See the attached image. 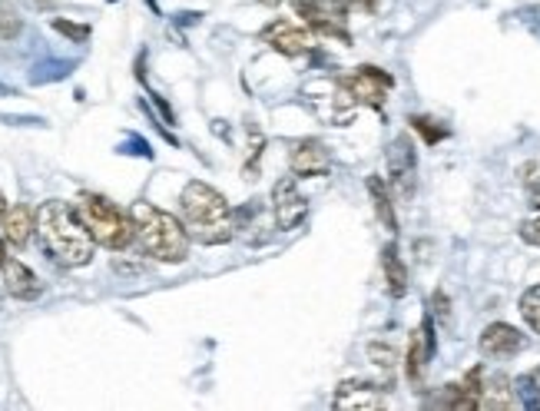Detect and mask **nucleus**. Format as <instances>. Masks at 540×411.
Instances as JSON below:
<instances>
[{
    "mask_svg": "<svg viewBox=\"0 0 540 411\" xmlns=\"http://www.w3.org/2000/svg\"><path fill=\"white\" fill-rule=\"evenodd\" d=\"M37 232L44 249L50 252V259L66 266V269H80L90 266L97 239L90 236V229L83 226V219L76 213V206L50 199L37 209Z\"/></svg>",
    "mask_w": 540,
    "mask_h": 411,
    "instance_id": "nucleus-1",
    "label": "nucleus"
},
{
    "mask_svg": "<svg viewBox=\"0 0 540 411\" xmlns=\"http://www.w3.org/2000/svg\"><path fill=\"white\" fill-rule=\"evenodd\" d=\"M179 209H183V226L189 239L203 242V246H222L232 239V213H229L226 196L213 189L203 179L186 183L183 196H179Z\"/></svg>",
    "mask_w": 540,
    "mask_h": 411,
    "instance_id": "nucleus-2",
    "label": "nucleus"
},
{
    "mask_svg": "<svg viewBox=\"0 0 540 411\" xmlns=\"http://www.w3.org/2000/svg\"><path fill=\"white\" fill-rule=\"evenodd\" d=\"M133 229L140 249L156 262H186L189 256V232L173 213L152 203H136L130 209Z\"/></svg>",
    "mask_w": 540,
    "mask_h": 411,
    "instance_id": "nucleus-3",
    "label": "nucleus"
},
{
    "mask_svg": "<svg viewBox=\"0 0 540 411\" xmlns=\"http://www.w3.org/2000/svg\"><path fill=\"white\" fill-rule=\"evenodd\" d=\"M76 213L83 219V226L90 229V236L97 239L100 246H107V249H126L133 239H136L133 219L126 213H119L107 196L83 193L76 199Z\"/></svg>",
    "mask_w": 540,
    "mask_h": 411,
    "instance_id": "nucleus-4",
    "label": "nucleus"
},
{
    "mask_svg": "<svg viewBox=\"0 0 540 411\" xmlns=\"http://www.w3.org/2000/svg\"><path fill=\"white\" fill-rule=\"evenodd\" d=\"M302 97L325 127H348L355 119L358 100L348 90L345 80H338V76H315V80H309L302 87Z\"/></svg>",
    "mask_w": 540,
    "mask_h": 411,
    "instance_id": "nucleus-5",
    "label": "nucleus"
},
{
    "mask_svg": "<svg viewBox=\"0 0 540 411\" xmlns=\"http://www.w3.org/2000/svg\"><path fill=\"white\" fill-rule=\"evenodd\" d=\"M295 13L309 23V31L322 37H338L348 44V4L345 0H292Z\"/></svg>",
    "mask_w": 540,
    "mask_h": 411,
    "instance_id": "nucleus-6",
    "label": "nucleus"
},
{
    "mask_svg": "<svg viewBox=\"0 0 540 411\" xmlns=\"http://www.w3.org/2000/svg\"><path fill=\"white\" fill-rule=\"evenodd\" d=\"M388 183L395 186V193L408 199L414 193V176H418V156H414V143L411 136H395L388 146Z\"/></svg>",
    "mask_w": 540,
    "mask_h": 411,
    "instance_id": "nucleus-7",
    "label": "nucleus"
},
{
    "mask_svg": "<svg viewBox=\"0 0 540 411\" xmlns=\"http://www.w3.org/2000/svg\"><path fill=\"white\" fill-rule=\"evenodd\" d=\"M259 40L282 57H302L312 50V31H305V27H299L292 21H282V17L262 27Z\"/></svg>",
    "mask_w": 540,
    "mask_h": 411,
    "instance_id": "nucleus-8",
    "label": "nucleus"
},
{
    "mask_svg": "<svg viewBox=\"0 0 540 411\" xmlns=\"http://www.w3.org/2000/svg\"><path fill=\"white\" fill-rule=\"evenodd\" d=\"M272 209H275V223H279L282 232H292V229H299L305 223L309 203L299 193L292 176H285V179H279V183L272 186Z\"/></svg>",
    "mask_w": 540,
    "mask_h": 411,
    "instance_id": "nucleus-9",
    "label": "nucleus"
},
{
    "mask_svg": "<svg viewBox=\"0 0 540 411\" xmlns=\"http://www.w3.org/2000/svg\"><path fill=\"white\" fill-rule=\"evenodd\" d=\"M348 90L355 93L358 103H365V107H375L381 109L385 107V100H388V90L395 87V80H391V74H385V70H379V66H358L355 74L345 76Z\"/></svg>",
    "mask_w": 540,
    "mask_h": 411,
    "instance_id": "nucleus-10",
    "label": "nucleus"
},
{
    "mask_svg": "<svg viewBox=\"0 0 540 411\" xmlns=\"http://www.w3.org/2000/svg\"><path fill=\"white\" fill-rule=\"evenodd\" d=\"M295 176H325L332 170V153L322 140H299L289 156Z\"/></svg>",
    "mask_w": 540,
    "mask_h": 411,
    "instance_id": "nucleus-11",
    "label": "nucleus"
},
{
    "mask_svg": "<svg viewBox=\"0 0 540 411\" xmlns=\"http://www.w3.org/2000/svg\"><path fill=\"white\" fill-rule=\"evenodd\" d=\"M332 405L342 411H379L385 408V395H381V389L368 385V381H345V385L335 389Z\"/></svg>",
    "mask_w": 540,
    "mask_h": 411,
    "instance_id": "nucleus-12",
    "label": "nucleus"
},
{
    "mask_svg": "<svg viewBox=\"0 0 540 411\" xmlns=\"http://www.w3.org/2000/svg\"><path fill=\"white\" fill-rule=\"evenodd\" d=\"M477 345H481V352H484L487 358H510L524 348V336L508 322H491L484 332H481V342H477Z\"/></svg>",
    "mask_w": 540,
    "mask_h": 411,
    "instance_id": "nucleus-13",
    "label": "nucleus"
},
{
    "mask_svg": "<svg viewBox=\"0 0 540 411\" xmlns=\"http://www.w3.org/2000/svg\"><path fill=\"white\" fill-rule=\"evenodd\" d=\"M434 355V322L431 315H424V322L418 325V332L411 336L408 345V379L411 381H422L424 379V368Z\"/></svg>",
    "mask_w": 540,
    "mask_h": 411,
    "instance_id": "nucleus-14",
    "label": "nucleus"
},
{
    "mask_svg": "<svg viewBox=\"0 0 540 411\" xmlns=\"http://www.w3.org/2000/svg\"><path fill=\"white\" fill-rule=\"evenodd\" d=\"M477 408H487V411L518 408V391H514V381L504 379V375H491L487 381H481V398H477Z\"/></svg>",
    "mask_w": 540,
    "mask_h": 411,
    "instance_id": "nucleus-15",
    "label": "nucleus"
},
{
    "mask_svg": "<svg viewBox=\"0 0 540 411\" xmlns=\"http://www.w3.org/2000/svg\"><path fill=\"white\" fill-rule=\"evenodd\" d=\"M4 285H7V293H11L13 299H21V302H33V299L40 295V279L33 275V269H27V266L17 259H7V266H4Z\"/></svg>",
    "mask_w": 540,
    "mask_h": 411,
    "instance_id": "nucleus-16",
    "label": "nucleus"
},
{
    "mask_svg": "<svg viewBox=\"0 0 540 411\" xmlns=\"http://www.w3.org/2000/svg\"><path fill=\"white\" fill-rule=\"evenodd\" d=\"M0 229H4V239H7L11 246L23 249V246L30 242L33 229H37V216H33L30 206L17 203V206H11V209H7V216H4V226H0Z\"/></svg>",
    "mask_w": 540,
    "mask_h": 411,
    "instance_id": "nucleus-17",
    "label": "nucleus"
},
{
    "mask_svg": "<svg viewBox=\"0 0 540 411\" xmlns=\"http://www.w3.org/2000/svg\"><path fill=\"white\" fill-rule=\"evenodd\" d=\"M381 266H385V285H388V295L391 299H401V295L408 293V269H405V262H401L395 242L385 246V252H381Z\"/></svg>",
    "mask_w": 540,
    "mask_h": 411,
    "instance_id": "nucleus-18",
    "label": "nucleus"
},
{
    "mask_svg": "<svg viewBox=\"0 0 540 411\" xmlns=\"http://www.w3.org/2000/svg\"><path fill=\"white\" fill-rule=\"evenodd\" d=\"M368 193H371V203H375V213H379L381 226L388 229V232H395L398 229V216H395V206H391V193L388 186L381 183L379 176H368Z\"/></svg>",
    "mask_w": 540,
    "mask_h": 411,
    "instance_id": "nucleus-19",
    "label": "nucleus"
},
{
    "mask_svg": "<svg viewBox=\"0 0 540 411\" xmlns=\"http://www.w3.org/2000/svg\"><path fill=\"white\" fill-rule=\"evenodd\" d=\"M514 391H518V405L530 411H540V365L524 372L518 381H514Z\"/></svg>",
    "mask_w": 540,
    "mask_h": 411,
    "instance_id": "nucleus-20",
    "label": "nucleus"
},
{
    "mask_svg": "<svg viewBox=\"0 0 540 411\" xmlns=\"http://www.w3.org/2000/svg\"><path fill=\"white\" fill-rule=\"evenodd\" d=\"M441 408H461V411H471L477 408V395L467 389L465 381H454V385H444L441 389V398H438Z\"/></svg>",
    "mask_w": 540,
    "mask_h": 411,
    "instance_id": "nucleus-21",
    "label": "nucleus"
},
{
    "mask_svg": "<svg viewBox=\"0 0 540 411\" xmlns=\"http://www.w3.org/2000/svg\"><path fill=\"white\" fill-rule=\"evenodd\" d=\"M520 315H524V322L540 336V285H530L527 293L520 295Z\"/></svg>",
    "mask_w": 540,
    "mask_h": 411,
    "instance_id": "nucleus-22",
    "label": "nucleus"
},
{
    "mask_svg": "<svg viewBox=\"0 0 540 411\" xmlns=\"http://www.w3.org/2000/svg\"><path fill=\"white\" fill-rule=\"evenodd\" d=\"M21 27H23L21 13L13 11L11 4H0V40H13L21 33Z\"/></svg>",
    "mask_w": 540,
    "mask_h": 411,
    "instance_id": "nucleus-23",
    "label": "nucleus"
},
{
    "mask_svg": "<svg viewBox=\"0 0 540 411\" xmlns=\"http://www.w3.org/2000/svg\"><path fill=\"white\" fill-rule=\"evenodd\" d=\"M368 358H371L381 372H391V368L398 365V352L391 345H385V342H371V345H368Z\"/></svg>",
    "mask_w": 540,
    "mask_h": 411,
    "instance_id": "nucleus-24",
    "label": "nucleus"
},
{
    "mask_svg": "<svg viewBox=\"0 0 540 411\" xmlns=\"http://www.w3.org/2000/svg\"><path fill=\"white\" fill-rule=\"evenodd\" d=\"M54 31L64 33V37H70L74 44H87V40H90V27H87V23H74V21H64V17H57Z\"/></svg>",
    "mask_w": 540,
    "mask_h": 411,
    "instance_id": "nucleus-25",
    "label": "nucleus"
},
{
    "mask_svg": "<svg viewBox=\"0 0 540 411\" xmlns=\"http://www.w3.org/2000/svg\"><path fill=\"white\" fill-rule=\"evenodd\" d=\"M411 127L422 133L424 143H438V140H444V136H448V130H444V127H438V123H434V119H428V117H411Z\"/></svg>",
    "mask_w": 540,
    "mask_h": 411,
    "instance_id": "nucleus-26",
    "label": "nucleus"
},
{
    "mask_svg": "<svg viewBox=\"0 0 540 411\" xmlns=\"http://www.w3.org/2000/svg\"><path fill=\"white\" fill-rule=\"evenodd\" d=\"M520 239L530 242V246H540V213L520 223Z\"/></svg>",
    "mask_w": 540,
    "mask_h": 411,
    "instance_id": "nucleus-27",
    "label": "nucleus"
},
{
    "mask_svg": "<svg viewBox=\"0 0 540 411\" xmlns=\"http://www.w3.org/2000/svg\"><path fill=\"white\" fill-rule=\"evenodd\" d=\"M431 305H434V312H438V315L444 319V322H448V295H444V293H434Z\"/></svg>",
    "mask_w": 540,
    "mask_h": 411,
    "instance_id": "nucleus-28",
    "label": "nucleus"
},
{
    "mask_svg": "<svg viewBox=\"0 0 540 411\" xmlns=\"http://www.w3.org/2000/svg\"><path fill=\"white\" fill-rule=\"evenodd\" d=\"M7 266V239H0V272Z\"/></svg>",
    "mask_w": 540,
    "mask_h": 411,
    "instance_id": "nucleus-29",
    "label": "nucleus"
},
{
    "mask_svg": "<svg viewBox=\"0 0 540 411\" xmlns=\"http://www.w3.org/2000/svg\"><path fill=\"white\" fill-rule=\"evenodd\" d=\"M7 209H11V206H7V199H4V193H0V226H4V216H7Z\"/></svg>",
    "mask_w": 540,
    "mask_h": 411,
    "instance_id": "nucleus-30",
    "label": "nucleus"
},
{
    "mask_svg": "<svg viewBox=\"0 0 540 411\" xmlns=\"http://www.w3.org/2000/svg\"><path fill=\"white\" fill-rule=\"evenodd\" d=\"M259 4H269V7H275V4H282V0H259Z\"/></svg>",
    "mask_w": 540,
    "mask_h": 411,
    "instance_id": "nucleus-31",
    "label": "nucleus"
}]
</instances>
